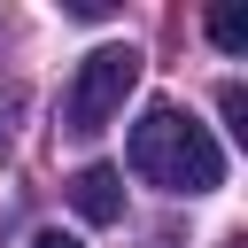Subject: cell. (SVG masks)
<instances>
[{"label":"cell","instance_id":"5","mask_svg":"<svg viewBox=\"0 0 248 248\" xmlns=\"http://www.w3.org/2000/svg\"><path fill=\"white\" fill-rule=\"evenodd\" d=\"M217 108H225V132H232V140H248V85H225V93H217Z\"/></svg>","mask_w":248,"mask_h":248},{"label":"cell","instance_id":"2","mask_svg":"<svg viewBox=\"0 0 248 248\" xmlns=\"http://www.w3.org/2000/svg\"><path fill=\"white\" fill-rule=\"evenodd\" d=\"M140 85V46H93L85 62H78V78H70V93H62V132H78V140H93V132H108V116L124 108V93Z\"/></svg>","mask_w":248,"mask_h":248},{"label":"cell","instance_id":"4","mask_svg":"<svg viewBox=\"0 0 248 248\" xmlns=\"http://www.w3.org/2000/svg\"><path fill=\"white\" fill-rule=\"evenodd\" d=\"M209 39H217L225 54H248V16H240V8H209Z\"/></svg>","mask_w":248,"mask_h":248},{"label":"cell","instance_id":"7","mask_svg":"<svg viewBox=\"0 0 248 248\" xmlns=\"http://www.w3.org/2000/svg\"><path fill=\"white\" fill-rule=\"evenodd\" d=\"M225 248H248V240H225Z\"/></svg>","mask_w":248,"mask_h":248},{"label":"cell","instance_id":"6","mask_svg":"<svg viewBox=\"0 0 248 248\" xmlns=\"http://www.w3.org/2000/svg\"><path fill=\"white\" fill-rule=\"evenodd\" d=\"M31 248H85L78 232H31Z\"/></svg>","mask_w":248,"mask_h":248},{"label":"cell","instance_id":"3","mask_svg":"<svg viewBox=\"0 0 248 248\" xmlns=\"http://www.w3.org/2000/svg\"><path fill=\"white\" fill-rule=\"evenodd\" d=\"M70 209H78L85 225H116V217H124V178H116L108 163H85V170L70 178Z\"/></svg>","mask_w":248,"mask_h":248},{"label":"cell","instance_id":"1","mask_svg":"<svg viewBox=\"0 0 248 248\" xmlns=\"http://www.w3.org/2000/svg\"><path fill=\"white\" fill-rule=\"evenodd\" d=\"M132 170L163 194H217L225 186V147L209 140V124H194L178 101H147L132 124Z\"/></svg>","mask_w":248,"mask_h":248}]
</instances>
